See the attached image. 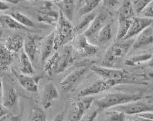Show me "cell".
I'll return each mask as SVG.
<instances>
[{
  "label": "cell",
  "instance_id": "6da1fadb",
  "mask_svg": "<svg viewBox=\"0 0 153 121\" xmlns=\"http://www.w3.org/2000/svg\"><path fill=\"white\" fill-rule=\"evenodd\" d=\"M91 70L111 84V87L119 84H132L134 82L133 77L128 72L122 69H115L105 66L93 65Z\"/></svg>",
  "mask_w": 153,
  "mask_h": 121
},
{
  "label": "cell",
  "instance_id": "7a4b0ae2",
  "mask_svg": "<svg viewBox=\"0 0 153 121\" xmlns=\"http://www.w3.org/2000/svg\"><path fill=\"white\" fill-rule=\"evenodd\" d=\"M143 94L141 93H111L103 96L102 97L94 100L96 107L100 111L110 109L123 105L135 100H141Z\"/></svg>",
  "mask_w": 153,
  "mask_h": 121
},
{
  "label": "cell",
  "instance_id": "3957f363",
  "mask_svg": "<svg viewBox=\"0 0 153 121\" xmlns=\"http://www.w3.org/2000/svg\"><path fill=\"white\" fill-rule=\"evenodd\" d=\"M134 39L120 40L108 48L102 59V66L113 67L131 50Z\"/></svg>",
  "mask_w": 153,
  "mask_h": 121
},
{
  "label": "cell",
  "instance_id": "277c9868",
  "mask_svg": "<svg viewBox=\"0 0 153 121\" xmlns=\"http://www.w3.org/2000/svg\"><path fill=\"white\" fill-rule=\"evenodd\" d=\"M55 50L63 47L72 41L74 36V26L71 21L67 19L63 13L59 11V18L56 24V30L55 31Z\"/></svg>",
  "mask_w": 153,
  "mask_h": 121
},
{
  "label": "cell",
  "instance_id": "5b68a950",
  "mask_svg": "<svg viewBox=\"0 0 153 121\" xmlns=\"http://www.w3.org/2000/svg\"><path fill=\"white\" fill-rule=\"evenodd\" d=\"M88 71V70L87 67H82L68 74L60 82L61 90L64 92H73L80 83V81L86 75Z\"/></svg>",
  "mask_w": 153,
  "mask_h": 121
},
{
  "label": "cell",
  "instance_id": "8992f818",
  "mask_svg": "<svg viewBox=\"0 0 153 121\" xmlns=\"http://www.w3.org/2000/svg\"><path fill=\"white\" fill-rule=\"evenodd\" d=\"M72 41L73 48L82 57H90L98 53V46L91 43L84 34L78 35Z\"/></svg>",
  "mask_w": 153,
  "mask_h": 121
},
{
  "label": "cell",
  "instance_id": "52a82bcc",
  "mask_svg": "<svg viewBox=\"0 0 153 121\" xmlns=\"http://www.w3.org/2000/svg\"><path fill=\"white\" fill-rule=\"evenodd\" d=\"M113 109L123 111L126 115H138L143 113L153 112V104L138 100L117 106L113 107Z\"/></svg>",
  "mask_w": 153,
  "mask_h": 121
},
{
  "label": "cell",
  "instance_id": "ba28073f",
  "mask_svg": "<svg viewBox=\"0 0 153 121\" xmlns=\"http://www.w3.org/2000/svg\"><path fill=\"white\" fill-rule=\"evenodd\" d=\"M95 98L93 96H87L78 100L69 113L67 121H81L85 113L90 109L94 102Z\"/></svg>",
  "mask_w": 153,
  "mask_h": 121
},
{
  "label": "cell",
  "instance_id": "9c48e42d",
  "mask_svg": "<svg viewBox=\"0 0 153 121\" xmlns=\"http://www.w3.org/2000/svg\"><path fill=\"white\" fill-rule=\"evenodd\" d=\"M12 74L21 87L28 92L36 93L39 89V82L43 77L41 76H31L19 74L15 70H12Z\"/></svg>",
  "mask_w": 153,
  "mask_h": 121
},
{
  "label": "cell",
  "instance_id": "30bf717a",
  "mask_svg": "<svg viewBox=\"0 0 153 121\" xmlns=\"http://www.w3.org/2000/svg\"><path fill=\"white\" fill-rule=\"evenodd\" d=\"M152 23L153 19L152 18L143 17V16H134L132 18L130 29L123 40H128L136 37L145 29L152 26Z\"/></svg>",
  "mask_w": 153,
  "mask_h": 121
},
{
  "label": "cell",
  "instance_id": "8fae6325",
  "mask_svg": "<svg viewBox=\"0 0 153 121\" xmlns=\"http://www.w3.org/2000/svg\"><path fill=\"white\" fill-rule=\"evenodd\" d=\"M72 45H66L63 47L62 51L59 53V57L56 67L54 74H60L64 72L74 61V54H73Z\"/></svg>",
  "mask_w": 153,
  "mask_h": 121
},
{
  "label": "cell",
  "instance_id": "7c38bea8",
  "mask_svg": "<svg viewBox=\"0 0 153 121\" xmlns=\"http://www.w3.org/2000/svg\"><path fill=\"white\" fill-rule=\"evenodd\" d=\"M112 88L111 84L104 79L97 80L96 81L88 85L85 88L83 89L78 94L79 98L87 97V96H92L93 95L98 94L100 93L106 92Z\"/></svg>",
  "mask_w": 153,
  "mask_h": 121
},
{
  "label": "cell",
  "instance_id": "4fadbf2b",
  "mask_svg": "<svg viewBox=\"0 0 153 121\" xmlns=\"http://www.w3.org/2000/svg\"><path fill=\"white\" fill-rule=\"evenodd\" d=\"M108 19V14L105 12H100L96 15L91 26L84 32V35L88 39L96 38L98 33L102 28L105 25V22Z\"/></svg>",
  "mask_w": 153,
  "mask_h": 121
},
{
  "label": "cell",
  "instance_id": "5bb4252c",
  "mask_svg": "<svg viewBox=\"0 0 153 121\" xmlns=\"http://www.w3.org/2000/svg\"><path fill=\"white\" fill-rule=\"evenodd\" d=\"M153 44V28L152 26L147 27L144 31L138 34L134 39L132 50L143 49Z\"/></svg>",
  "mask_w": 153,
  "mask_h": 121
},
{
  "label": "cell",
  "instance_id": "9a60e30c",
  "mask_svg": "<svg viewBox=\"0 0 153 121\" xmlns=\"http://www.w3.org/2000/svg\"><path fill=\"white\" fill-rule=\"evenodd\" d=\"M59 96V92L53 83L48 82L43 88L42 103L44 109H47L51 106L52 102Z\"/></svg>",
  "mask_w": 153,
  "mask_h": 121
},
{
  "label": "cell",
  "instance_id": "2e32d148",
  "mask_svg": "<svg viewBox=\"0 0 153 121\" xmlns=\"http://www.w3.org/2000/svg\"><path fill=\"white\" fill-rule=\"evenodd\" d=\"M2 105L7 109H13L16 105L18 101L19 95L16 90L12 86L6 84L3 86L2 95Z\"/></svg>",
  "mask_w": 153,
  "mask_h": 121
},
{
  "label": "cell",
  "instance_id": "e0dca14e",
  "mask_svg": "<svg viewBox=\"0 0 153 121\" xmlns=\"http://www.w3.org/2000/svg\"><path fill=\"white\" fill-rule=\"evenodd\" d=\"M42 40H43L42 37L33 36V35H29L24 38V51L32 62H33L36 58L39 42Z\"/></svg>",
  "mask_w": 153,
  "mask_h": 121
},
{
  "label": "cell",
  "instance_id": "ac0fdd59",
  "mask_svg": "<svg viewBox=\"0 0 153 121\" xmlns=\"http://www.w3.org/2000/svg\"><path fill=\"white\" fill-rule=\"evenodd\" d=\"M55 31H52L43 39L42 45V61L45 62L56 52L55 50Z\"/></svg>",
  "mask_w": 153,
  "mask_h": 121
},
{
  "label": "cell",
  "instance_id": "d6986e66",
  "mask_svg": "<svg viewBox=\"0 0 153 121\" xmlns=\"http://www.w3.org/2000/svg\"><path fill=\"white\" fill-rule=\"evenodd\" d=\"M24 38L20 34H14L5 40L4 45L13 54L18 53L24 48Z\"/></svg>",
  "mask_w": 153,
  "mask_h": 121
},
{
  "label": "cell",
  "instance_id": "ffe728a7",
  "mask_svg": "<svg viewBox=\"0 0 153 121\" xmlns=\"http://www.w3.org/2000/svg\"><path fill=\"white\" fill-rule=\"evenodd\" d=\"M47 4L45 7L46 12H39L38 15V20L40 22L51 24V25L57 24L58 20L59 18V12H55V11H50L51 10V7H49Z\"/></svg>",
  "mask_w": 153,
  "mask_h": 121
},
{
  "label": "cell",
  "instance_id": "44dd1931",
  "mask_svg": "<svg viewBox=\"0 0 153 121\" xmlns=\"http://www.w3.org/2000/svg\"><path fill=\"white\" fill-rule=\"evenodd\" d=\"M56 4L67 19L72 21L75 11V0H59Z\"/></svg>",
  "mask_w": 153,
  "mask_h": 121
},
{
  "label": "cell",
  "instance_id": "7402d4cb",
  "mask_svg": "<svg viewBox=\"0 0 153 121\" xmlns=\"http://www.w3.org/2000/svg\"><path fill=\"white\" fill-rule=\"evenodd\" d=\"M0 25L7 29L18 30V31H29V29L20 24L9 14H4L0 16Z\"/></svg>",
  "mask_w": 153,
  "mask_h": 121
},
{
  "label": "cell",
  "instance_id": "603a6c76",
  "mask_svg": "<svg viewBox=\"0 0 153 121\" xmlns=\"http://www.w3.org/2000/svg\"><path fill=\"white\" fill-rule=\"evenodd\" d=\"M14 60V54L11 53L4 45H0V68L7 71L10 68Z\"/></svg>",
  "mask_w": 153,
  "mask_h": 121
},
{
  "label": "cell",
  "instance_id": "cb8c5ba5",
  "mask_svg": "<svg viewBox=\"0 0 153 121\" xmlns=\"http://www.w3.org/2000/svg\"><path fill=\"white\" fill-rule=\"evenodd\" d=\"M19 70L22 74L27 75H33L35 72L32 61L24 51H22L19 55Z\"/></svg>",
  "mask_w": 153,
  "mask_h": 121
},
{
  "label": "cell",
  "instance_id": "d4e9b609",
  "mask_svg": "<svg viewBox=\"0 0 153 121\" xmlns=\"http://www.w3.org/2000/svg\"><path fill=\"white\" fill-rule=\"evenodd\" d=\"M113 37V31H112V26L111 23H106L97 36V41L98 44L104 45L111 41Z\"/></svg>",
  "mask_w": 153,
  "mask_h": 121
},
{
  "label": "cell",
  "instance_id": "484cf974",
  "mask_svg": "<svg viewBox=\"0 0 153 121\" xmlns=\"http://www.w3.org/2000/svg\"><path fill=\"white\" fill-rule=\"evenodd\" d=\"M119 9L118 16L127 18H132L135 16V12L133 7L132 0H123Z\"/></svg>",
  "mask_w": 153,
  "mask_h": 121
},
{
  "label": "cell",
  "instance_id": "4316f807",
  "mask_svg": "<svg viewBox=\"0 0 153 121\" xmlns=\"http://www.w3.org/2000/svg\"><path fill=\"white\" fill-rule=\"evenodd\" d=\"M96 16V14L93 12H91L90 14H88L81 16V21L74 27V31H75V33H78L80 34L83 31H86L88 29V27L91 26V23L94 20Z\"/></svg>",
  "mask_w": 153,
  "mask_h": 121
},
{
  "label": "cell",
  "instance_id": "83f0119b",
  "mask_svg": "<svg viewBox=\"0 0 153 121\" xmlns=\"http://www.w3.org/2000/svg\"><path fill=\"white\" fill-rule=\"evenodd\" d=\"M8 14L12 16L20 24L28 28V29L36 27V24L29 16H27L23 13L19 12V11H12V12H9Z\"/></svg>",
  "mask_w": 153,
  "mask_h": 121
},
{
  "label": "cell",
  "instance_id": "f1b7e54d",
  "mask_svg": "<svg viewBox=\"0 0 153 121\" xmlns=\"http://www.w3.org/2000/svg\"><path fill=\"white\" fill-rule=\"evenodd\" d=\"M132 18H127L118 16V29L116 35V39L117 40H123L126 36L128 30L130 29L131 24Z\"/></svg>",
  "mask_w": 153,
  "mask_h": 121
},
{
  "label": "cell",
  "instance_id": "f546056e",
  "mask_svg": "<svg viewBox=\"0 0 153 121\" xmlns=\"http://www.w3.org/2000/svg\"><path fill=\"white\" fill-rule=\"evenodd\" d=\"M152 57L153 55L150 53L139 54V55H134V56L126 59L125 61V65H128V66H135V65H139L140 63L148 62Z\"/></svg>",
  "mask_w": 153,
  "mask_h": 121
},
{
  "label": "cell",
  "instance_id": "4dcf8cb0",
  "mask_svg": "<svg viewBox=\"0 0 153 121\" xmlns=\"http://www.w3.org/2000/svg\"><path fill=\"white\" fill-rule=\"evenodd\" d=\"M59 53L56 51L51 57H48V59L45 62V65L44 66V70L49 76H51L55 72L58 60H59Z\"/></svg>",
  "mask_w": 153,
  "mask_h": 121
},
{
  "label": "cell",
  "instance_id": "1f68e13d",
  "mask_svg": "<svg viewBox=\"0 0 153 121\" xmlns=\"http://www.w3.org/2000/svg\"><path fill=\"white\" fill-rule=\"evenodd\" d=\"M102 0H85L83 6L78 11V16L80 17L93 12V11L99 5Z\"/></svg>",
  "mask_w": 153,
  "mask_h": 121
},
{
  "label": "cell",
  "instance_id": "d6a6232c",
  "mask_svg": "<svg viewBox=\"0 0 153 121\" xmlns=\"http://www.w3.org/2000/svg\"><path fill=\"white\" fill-rule=\"evenodd\" d=\"M27 121H46L45 111L39 106H34L31 109Z\"/></svg>",
  "mask_w": 153,
  "mask_h": 121
},
{
  "label": "cell",
  "instance_id": "836d02e7",
  "mask_svg": "<svg viewBox=\"0 0 153 121\" xmlns=\"http://www.w3.org/2000/svg\"><path fill=\"white\" fill-rule=\"evenodd\" d=\"M107 121H126V114L123 111L113 109L105 113Z\"/></svg>",
  "mask_w": 153,
  "mask_h": 121
},
{
  "label": "cell",
  "instance_id": "e575fe53",
  "mask_svg": "<svg viewBox=\"0 0 153 121\" xmlns=\"http://www.w3.org/2000/svg\"><path fill=\"white\" fill-rule=\"evenodd\" d=\"M152 0H135L132 2L136 14H140L142 11L150 4Z\"/></svg>",
  "mask_w": 153,
  "mask_h": 121
},
{
  "label": "cell",
  "instance_id": "d590c367",
  "mask_svg": "<svg viewBox=\"0 0 153 121\" xmlns=\"http://www.w3.org/2000/svg\"><path fill=\"white\" fill-rule=\"evenodd\" d=\"M141 16L153 19V0L142 11Z\"/></svg>",
  "mask_w": 153,
  "mask_h": 121
},
{
  "label": "cell",
  "instance_id": "8d00e7d4",
  "mask_svg": "<svg viewBox=\"0 0 153 121\" xmlns=\"http://www.w3.org/2000/svg\"><path fill=\"white\" fill-rule=\"evenodd\" d=\"M103 5L109 9H114L118 7L121 3L119 0H102Z\"/></svg>",
  "mask_w": 153,
  "mask_h": 121
},
{
  "label": "cell",
  "instance_id": "74e56055",
  "mask_svg": "<svg viewBox=\"0 0 153 121\" xmlns=\"http://www.w3.org/2000/svg\"><path fill=\"white\" fill-rule=\"evenodd\" d=\"M100 111V110L96 107V109L91 111L88 115H87L85 117L84 119H83V121H95Z\"/></svg>",
  "mask_w": 153,
  "mask_h": 121
},
{
  "label": "cell",
  "instance_id": "f35d334b",
  "mask_svg": "<svg viewBox=\"0 0 153 121\" xmlns=\"http://www.w3.org/2000/svg\"><path fill=\"white\" fill-rule=\"evenodd\" d=\"M65 118V111H63L56 115L54 118L51 121H64Z\"/></svg>",
  "mask_w": 153,
  "mask_h": 121
},
{
  "label": "cell",
  "instance_id": "ab89813d",
  "mask_svg": "<svg viewBox=\"0 0 153 121\" xmlns=\"http://www.w3.org/2000/svg\"><path fill=\"white\" fill-rule=\"evenodd\" d=\"M137 116L142 117V118L150 119V120H153V112H146V113H143L140 114L136 115Z\"/></svg>",
  "mask_w": 153,
  "mask_h": 121
},
{
  "label": "cell",
  "instance_id": "60d3db41",
  "mask_svg": "<svg viewBox=\"0 0 153 121\" xmlns=\"http://www.w3.org/2000/svg\"><path fill=\"white\" fill-rule=\"evenodd\" d=\"M8 109H7L6 108L4 107L2 104L0 103V118L4 116V115H8Z\"/></svg>",
  "mask_w": 153,
  "mask_h": 121
},
{
  "label": "cell",
  "instance_id": "b9f144b4",
  "mask_svg": "<svg viewBox=\"0 0 153 121\" xmlns=\"http://www.w3.org/2000/svg\"><path fill=\"white\" fill-rule=\"evenodd\" d=\"M9 9L8 4L5 1L0 0V11H5Z\"/></svg>",
  "mask_w": 153,
  "mask_h": 121
},
{
  "label": "cell",
  "instance_id": "7bdbcfd3",
  "mask_svg": "<svg viewBox=\"0 0 153 121\" xmlns=\"http://www.w3.org/2000/svg\"><path fill=\"white\" fill-rule=\"evenodd\" d=\"M9 121H22V115H17L11 117Z\"/></svg>",
  "mask_w": 153,
  "mask_h": 121
},
{
  "label": "cell",
  "instance_id": "ee69618b",
  "mask_svg": "<svg viewBox=\"0 0 153 121\" xmlns=\"http://www.w3.org/2000/svg\"><path fill=\"white\" fill-rule=\"evenodd\" d=\"M2 92H3V84H2V81H1V77H0V97H1Z\"/></svg>",
  "mask_w": 153,
  "mask_h": 121
},
{
  "label": "cell",
  "instance_id": "f6af8a7d",
  "mask_svg": "<svg viewBox=\"0 0 153 121\" xmlns=\"http://www.w3.org/2000/svg\"><path fill=\"white\" fill-rule=\"evenodd\" d=\"M148 65L149 67H150L153 70V57L148 61Z\"/></svg>",
  "mask_w": 153,
  "mask_h": 121
},
{
  "label": "cell",
  "instance_id": "bcb514c9",
  "mask_svg": "<svg viewBox=\"0 0 153 121\" xmlns=\"http://www.w3.org/2000/svg\"><path fill=\"white\" fill-rule=\"evenodd\" d=\"M7 118V115H4V116L1 117V118H0V121H5Z\"/></svg>",
  "mask_w": 153,
  "mask_h": 121
},
{
  "label": "cell",
  "instance_id": "7dc6e473",
  "mask_svg": "<svg viewBox=\"0 0 153 121\" xmlns=\"http://www.w3.org/2000/svg\"><path fill=\"white\" fill-rule=\"evenodd\" d=\"M47 1H55V2H57V1H59V0H47Z\"/></svg>",
  "mask_w": 153,
  "mask_h": 121
},
{
  "label": "cell",
  "instance_id": "c3c4849f",
  "mask_svg": "<svg viewBox=\"0 0 153 121\" xmlns=\"http://www.w3.org/2000/svg\"><path fill=\"white\" fill-rule=\"evenodd\" d=\"M129 121H138V120H137V119L136 118V120H133V119H132V120H130Z\"/></svg>",
  "mask_w": 153,
  "mask_h": 121
},
{
  "label": "cell",
  "instance_id": "681fc988",
  "mask_svg": "<svg viewBox=\"0 0 153 121\" xmlns=\"http://www.w3.org/2000/svg\"><path fill=\"white\" fill-rule=\"evenodd\" d=\"M119 1H120V2H121V1H123V0H119Z\"/></svg>",
  "mask_w": 153,
  "mask_h": 121
}]
</instances>
